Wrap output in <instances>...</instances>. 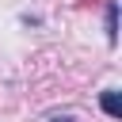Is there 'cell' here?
<instances>
[{
    "instance_id": "1",
    "label": "cell",
    "mask_w": 122,
    "mask_h": 122,
    "mask_svg": "<svg viewBox=\"0 0 122 122\" xmlns=\"http://www.w3.org/2000/svg\"><path fill=\"white\" fill-rule=\"evenodd\" d=\"M99 107H103V111H107L111 118H122V99H118V92H103Z\"/></svg>"
},
{
    "instance_id": "2",
    "label": "cell",
    "mask_w": 122,
    "mask_h": 122,
    "mask_svg": "<svg viewBox=\"0 0 122 122\" xmlns=\"http://www.w3.org/2000/svg\"><path fill=\"white\" fill-rule=\"evenodd\" d=\"M107 38H111V42L118 38V4L107 8Z\"/></svg>"
},
{
    "instance_id": "3",
    "label": "cell",
    "mask_w": 122,
    "mask_h": 122,
    "mask_svg": "<svg viewBox=\"0 0 122 122\" xmlns=\"http://www.w3.org/2000/svg\"><path fill=\"white\" fill-rule=\"evenodd\" d=\"M57 122H72V118H57Z\"/></svg>"
}]
</instances>
